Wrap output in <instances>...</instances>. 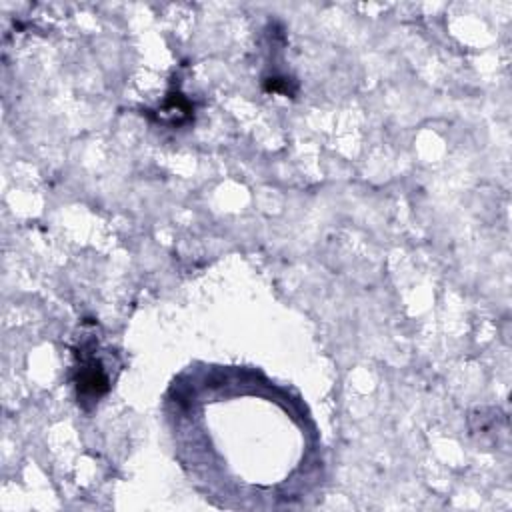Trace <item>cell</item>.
Here are the masks:
<instances>
[{"mask_svg":"<svg viewBox=\"0 0 512 512\" xmlns=\"http://www.w3.org/2000/svg\"><path fill=\"white\" fill-rule=\"evenodd\" d=\"M76 366H74V386L78 394V402H98L110 390V376L96 356V342L84 340L80 348L74 352Z\"/></svg>","mask_w":512,"mask_h":512,"instance_id":"cell-1","label":"cell"}]
</instances>
